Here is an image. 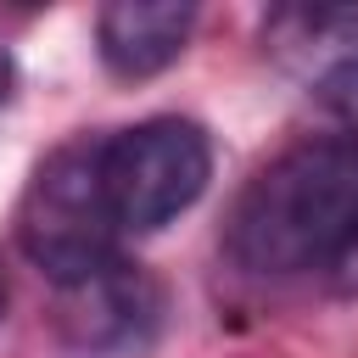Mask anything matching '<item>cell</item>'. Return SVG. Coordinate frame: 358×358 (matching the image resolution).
I'll return each instance as SVG.
<instances>
[{
  "mask_svg": "<svg viewBox=\"0 0 358 358\" xmlns=\"http://www.w3.org/2000/svg\"><path fill=\"white\" fill-rule=\"evenodd\" d=\"M330 280H336V291H358V235H352V246L330 263Z\"/></svg>",
  "mask_w": 358,
  "mask_h": 358,
  "instance_id": "obj_7",
  "label": "cell"
},
{
  "mask_svg": "<svg viewBox=\"0 0 358 358\" xmlns=\"http://www.w3.org/2000/svg\"><path fill=\"white\" fill-rule=\"evenodd\" d=\"M358 235V140H302L280 151L235 201L224 246L246 274L330 268Z\"/></svg>",
  "mask_w": 358,
  "mask_h": 358,
  "instance_id": "obj_1",
  "label": "cell"
},
{
  "mask_svg": "<svg viewBox=\"0 0 358 358\" xmlns=\"http://www.w3.org/2000/svg\"><path fill=\"white\" fill-rule=\"evenodd\" d=\"M213 179V140L190 117H145L101 140V185L117 229L151 235L201 201Z\"/></svg>",
  "mask_w": 358,
  "mask_h": 358,
  "instance_id": "obj_3",
  "label": "cell"
},
{
  "mask_svg": "<svg viewBox=\"0 0 358 358\" xmlns=\"http://www.w3.org/2000/svg\"><path fill=\"white\" fill-rule=\"evenodd\" d=\"M196 6L190 0H112L95 17V50L117 78H157L190 45Z\"/></svg>",
  "mask_w": 358,
  "mask_h": 358,
  "instance_id": "obj_5",
  "label": "cell"
},
{
  "mask_svg": "<svg viewBox=\"0 0 358 358\" xmlns=\"http://www.w3.org/2000/svg\"><path fill=\"white\" fill-rule=\"evenodd\" d=\"M56 330L73 358H145L162 330V285L140 263L112 257L78 285H62Z\"/></svg>",
  "mask_w": 358,
  "mask_h": 358,
  "instance_id": "obj_4",
  "label": "cell"
},
{
  "mask_svg": "<svg viewBox=\"0 0 358 358\" xmlns=\"http://www.w3.org/2000/svg\"><path fill=\"white\" fill-rule=\"evenodd\" d=\"M0 308H6V274H0Z\"/></svg>",
  "mask_w": 358,
  "mask_h": 358,
  "instance_id": "obj_9",
  "label": "cell"
},
{
  "mask_svg": "<svg viewBox=\"0 0 358 358\" xmlns=\"http://www.w3.org/2000/svg\"><path fill=\"white\" fill-rule=\"evenodd\" d=\"M11 84H17V67H11V56H6V45H0V101L11 95Z\"/></svg>",
  "mask_w": 358,
  "mask_h": 358,
  "instance_id": "obj_8",
  "label": "cell"
},
{
  "mask_svg": "<svg viewBox=\"0 0 358 358\" xmlns=\"http://www.w3.org/2000/svg\"><path fill=\"white\" fill-rule=\"evenodd\" d=\"M319 101L352 129L347 140H358V50H347L341 62H330V67L319 73Z\"/></svg>",
  "mask_w": 358,
  "mask_h": 358,
  "instance_id": "obj_6",
  "label": "cell"
},
{
  "mask_svg": "<svg viewBox=\"0 0 358 358\" xmlns=\"http://www.w3.org/2000/svg\"><path fill=\"white\" fill-rule=\"evenodd\" d=\"M117 218L101 185V140H73L39 162V173L22 190L17 207V246L39 274L62 285H78L101 263L117 257Z\"/></svg>",
  "mask_w": 358,
  "mask_h": 358,
  "instance_id": "obj_2",
  "label": "cell"
}]
</instances>
